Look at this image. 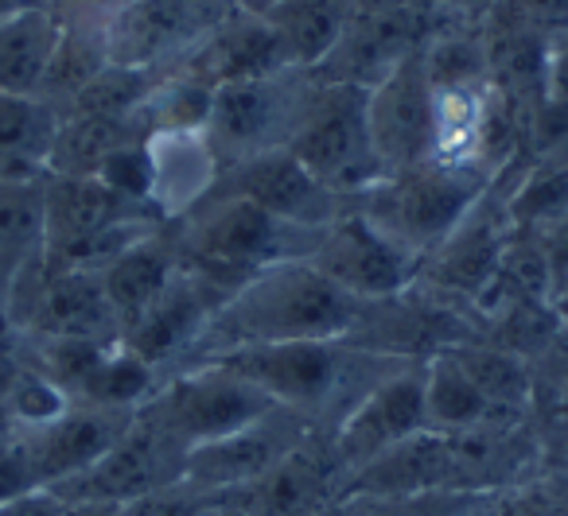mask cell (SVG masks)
Returning a JSON list of instances; mask_svg holds the SVG:
<instances>
[{"mask_svg": "<svg viewBox=\"0 0 568 516\" xmlns=\"http://www.w3.org/2000/svg\"><path fill=\"white\" fill-rule=\"evenodd\" d=\"M366 307L371 303H358L355 296L335 288L308 257L276 260L222 299L191 361L219 358V353L245 350V345L355 338L366 319Z\"/></svg>", "mask_w": 568, "mask_h": 516, "instance_id": "obj_1", "label": "cell"}, {"mask_svg": "<svg viewBox=\"0 0 568 516\" xmlns=\"http://www.w3.org/2000/svg\"><path fill=\"white\" fill-rule=\"evenodd\" d=\"M245 381H253L276 407H288L320 431H335V423L386 376H394L405 358L363 345L358 338L335 342H281V345H245L219 358ZM195 365V361H191Z\"/></svg>", "mask_w": 568, "mask_h": 516, "instance_id": "obj_2", "label": "cell"}, {"mask_svg": "<svg viewBox=\"0 0 568 516\" xmlns=\"http://www.w3.org/2000/svg\"><path fill=\"white\" fill-rule=\"evenodd\" d=\"M172 237L183 268H191L206 283H214L222 296H230L253 272L276 265V260L308 257L320 229H301L261 210L250 198L219 187L187 218L172 221Z\"/></svg>", "mask_w": 568, "mask_h": 516, "instance_id": "obj_3", "label": "cell"}, {"mask_svg": "<svg viewBox=\"0 0 568 516\" xmlns=\"http://www.w3.org/2000/svg\"><path fill=\"white\" fill-rule=\"evenodd\" d=\"M490 183H495V175L475 164L425 159V164L378 179L351 203L374 226L386 229L397 245H405L425 260L475 210V203L487 195Z\"/></svg>", "mask_w": 568, "mask_h": 516, "instance_id": "obj_4", "label": "cell"}, {"mask_svg": "<svg viewBox=\"0 0 568 516\" xmlns=\"http://www.w3.org/2000/svg\"><path fill=\"white\" fill-rule=\"evenodd\" d=\"M288 152L347 203L386 179L371 136V90L316 79Z\"/></svg>", "mask_w": 568, "mask_h": 516, "instance_id": "obj_5", "label": "cell"}, {"mask_svg": "<svg viewBox=\"0 0 568 516\" xmlns=\"http://www.w3.org/2000/svg\"><path fill=\"white\" fill-rule=\"evenodd\" d=\"M273 407L276 404L257 384L245 381L230 365H222V361H195V365L168 373L141 412L156 427H164L180 446H187L191 454L195 446L230 435V431L245 427V423L273 412Z\"/></svg>", "mask_w": 568, "mask_h": 516, "instance_id": "obj_6", "label": "cell"}, {"mask_svg": "<svg viewBox=\"0 0 568 516\" xmlns=\"http://www.w3.org/2000/svg\"><path fill=\"white\" fill-rule=\"evenodd\" d=\"M312 90H316V74L308 71L222 82L214 90L211 125H206V136L219 148L222 164L234 167L261 152L288 148L304 110H308Z\"/></svg>", "mask_w": 568, "mask_h": 516, "instance_id": "obj_7", "label": "cell"}, {"mask_svg": "<svg viewBox=\"0 0 568 516\" xmlns=\"http://www.w3.org/2000/svg\"><path fill=\"white\" fill-rule=\"evenodd\" d=\"M237 9L242 0H121L105 17V55L118 66L172 71Z\"/></svg>", "mask_w": 568, "mask_h": 516, "instance_id": "obj_8", "label": "cell"}, {"mask_svg": "<svg viewBox=\"0 0 568 516\" xmlns=\"http://www.w3.org/2000/svg\"><path fill=\"white\" fill-rule=\"evenodd\" d=\"M308 260L358 303H386L417 288L425 260L397 245L386 229H378L355 203L320 229Z\"/></svg>", "mask_w": 568, "mask_h": 516, "instance_id": "obj_9", "label": "cell"}, {"mask_svg": "<svg viewBox=\"0 0 568 516\" xmlns=\"http://www.w3.org/2000/svg\"><path fill=\"white\" fill-rule=\"evenodd\" d=\"M183 469H187V446L175 443L144 412H136L125 435L87 474L71 477V482H63L51 493H59L67 505H82V500L129 505V500H141L149 493L168 489V485H180Z\"/></svg>", "mask_w": 568, "mask_h": 516, "instance_id": "obj_10", "label": "cell"}, {"mask_svg": "<svg viewBox=\"0 0 568 516\" xmlns=\"http://www.w3.org/2000/svg\"><path fill=\"white\" fill-rule=\"evenodd\" d=\"M312 431L320 427H312L308 420H301L288 407H273V412L257 415L245 427L195 446L187 454L183 485H191L203 497H226L234 489H245L257 477H265L284 454H293Z\"/></svg>", "mask_w": 568, "mask_h": 516, "instance_id": "obj_11", "label": "cell"}, {"mask_svg": "<svg viewBox=\"0 0 568 516\" xmlns=\"http://www.w3.org/2000/svg\"><path fill=\"white\" fill-rule=\"evenodd\" d=\"M371 136L386 175L433 159L436 86L425 66V43L409 51L378 86H371Z\"/></svg>", "mask_w": 568, "mask_h": 516, "instance_id": "obj_12", "label": "cell"}, {"mask_svg": "<svg viewBox=\"0 0 568 516\" xmlns=\"http://www.w3.org/2000/svg\"><path fill=\"white\" fill-rule=\"evenodd\" d=\"M428 431L425 412V361H409L394 376L374 384L332 431V451L339 458L343 482L389 446Z\"/></svg>", "mask_w": 568, "mask_h": 516, "instance_id": "obj_13", "label": "cell"}, {"mask_svg": "<svg viewBox=\"0 0 568 516\" xmlns=\"http://www.w3.org/2000/svg\"><path fill=\"white\" fill-rule=\"evenodd\" d=\"M222 299L226 296L214 283H206L191 268H180L175 280L156 296V303L121 330V345L144 358L149 365H156L164 376L175 373V369L187 365L195 345L203 342Z\"/></svg>", "mask_w": 568, "mask_h": 516, "instance_id": "obj_14", "label": "cell"}, {"mask_svg": "<svg viewBox=\"0 0 568 516\" xmlns=\"http://www.w3.org/2000/svg\"><path fill=\"white\" fill-rule=\"evenodd\" d=\"M343 497V469L332 451V431H312L293 454H284L265 477L226 497H206L214 505L242 508L250 516H312Z\"/></svg>", "mask_w": 568, "mask_h": 516, "instance_id": "obj_15", "label": "cell"}, {"mask_svg": "<svg viewBox=\"0 0 568 516\" xmlns=\"http://www.w3.org/2000/svg\"><path fill=\"white\" fill-rule=\"evenodd\" d=\"M219 187L257 203L261 210L301 229H324L347 210V198L316 179L288 148H273L226 167Z\"/></svg>", "mask_w": 568, "mask_h": 516, "instance_id": "obj_16", "label": "cell"}, {"mask_svg": "<svg viewBox=\"0 0 568 516\" xmlns=\"http://www.w3.org/2000/svg\"><path fill=\"white\" fill-rule=\"evenodd\" d=\"M136 412L98 404H71L59 420L43 423L36 431H20L28 446V462L40 489H59L71 477L87 474L113 443L129 431Z\"/></svg>", "mask_w": 568, "mask_h": 516, "instance_id": "obj_17", "label": "cell"}, {"mask_svg": "<svg viewBox=\"0 0 568 516\" xmlns=\"http://www.w3.org/2000/svg\"><path fill=\"white\" fill-rule=\"evenodd\" d=\"M428 35L425 12L405 4L378 17H351L339 48L316 66L320 82H347V86H378L409 51H417Z\"/></svg>", "mask_w": 568, "mask_h": 516, "instance_id": "obj_18", "label": "cell"}, {"mask_svg": "<svg viewBox=\"0 0 568 516\" xmlns=\"http://www.w3.org/2000/svg\"><path fill=\"white\" fill-rule=\"evenodd\" d=\"M152 210L164 226L187 218L219 190L226 164L206 133H149Z\"/></svg>", "mask_w": 568, "mask_h": 516, "instance_id": "obj_19", "label": "cell"}, {"mask_svg": "<svg viewBox=\"0 0 568 516\" xmlns=\"http://www.w3.org/2000/svg\"><path fill=\"white\" fill-rule=\"evenodd\" d=\"M180 66H191L195 74L211 79L214 86L293 71L288 59H284V48L276 40L273 24L265 20V12H250V9H237L226 24L214 28L211 40L199 51H191Z\"/></svg>", "mask_w": 568, "mask_h": 516, "instance_id": "obj_20", "label": "cell"}, {"mask_svg": "<svg viewBox=\"0 0 568 516\" xmlns=\"http://www.w3.org/2000/svg\"><path fill=\"white\" fill-rule=\"evenodd\" d=\"M433 489H452L448 431L436 427L389 446L343 482V497H409Z\"/></svg>", "mask_w": 568, "mask_h": 516, "instance_id": "obj_21", "label": "cell"}, {"mask_svg": "<svg viewBox=\"0 0 568 516\" xmlns=\"http://www.w3.org/2000/svg\"><path fill=\"white\" fill-rule=\"evenodd\" d=\"M183 268L180 249H175L172 226H160L152 234H144L141 241H133L118 260L102 268L105 296H110L113 311L121 319V330L136 319L141 311H149L156 303V296L175 280V272Z\"/></svg>", "mask_w": 568, "mask_h": 516, "instance_id": "obj_22", "label": "cell"}, {"mask_svg": "<svg viewBox=\"0 0 568 516\" xmlns=\"http://www.w3.org/2000/svg\"><path fill=\"white\" fill-rule=\"evenodd\" d=\"M63 12L51 0L0 20V90L40 97L48 66L55 59L59 40H63Z\"/></svg>", "mask_w": 568, "mask_h": 516, "instance_id": "obj_23", "label": "cell"}, {"mask_svg": "<svg viewBox=\"0 0 568 516\" xmlns=\"http://www.w3.org/2000/svg\"><path fill=\"white\" fill-rule=\"evenodd\" d=\"M48 252L43 179H0V307Z\"/></svg>", "mask_w": 568, "mask_h": 516, "instance_id": "obj_24", "label": "cell"}, {"mask_svg": "<svg viewBox=\"0 0 568 516\" xmlns=\"http://www.w3.org/2000/svg\"><path fill=\"white\" fill-rule=\"evenodd\" d=\"M425 412L428 427L436 431H471V427H506V423H521L529 415L498 407L483 389L464 373L448 350H436L425 361Z\"/></svg>", "mask_w": 568, "mask_h": 516, "instance_id": "obj_25", "label": "cell"}, {"mask_svg": "<svg viewBox=\"0 0 568 516\" xmlns=\"http://www.w3.org/2000/svg\"><path fill=\"white\" fill-rule=\"evenodd\" d=\"M59 113L36 94L0 90V179H43Z\"/></svg>", "mask_w": 568, "mask_h": 516, "instance_id": "obj_26", "label": "cell"}, {"mask_svg": "<svg viewBox=\"0 0 568 516\" xmlns=\"http://www.w3.org/2000/svg\"><path fill=\"white\" fill-rule=\"evenodd\" d=\"M265 20L273 24L288 66L312 74L339 48L351 17L343 0H276L273 9H265Z\"/></svg>", "mask_w": 568, "mask_h": 516, "instance_id": "obj_27", "label": "cell"}, {"mask_svg": "<svg viewBox=\"0 0 568 516\" xmlns=\"http://www.w3.org/2000/svg\"><path fill=\"white\" fill-rule=\"evenodd\" d=\"M133 136H149L136 117L118 113H63L55 128V144L48 156V175H94L110 152L129 144Z\"/></svg>", "mask_w": 568, "mask_h": 516, "instance_id": "obj_28", "label": "cell"}, {"mask_svg": "<svg viewBox=\"0 0 568 516\" xmlns=\"http://www.w3.org/2000/svg\"><path fill=\"white\" fill-rule=\"evenodd\" d=\"M568 214V167L526 156L506 167V218L514 234H541Z\"/></svg>", "mask_w": 568, "mask_h": 516, "instance_id": "obj_29", "label": "cell"}, {"mask_svg": "<svg viewBox=\"0 0 568 516\" xmlns=\"http://www.w3.org/2000/svg\"><path fill=\"white\" fill-rule=\"evenodd\" d=\"M444 350L464 365V373L479 384L483 396H490L498 407L534 415V373H529L526 358L503 350L498 342L483 338L479 330L467 334V338H459V342L444 345Z\"/></svg>", "mask_w": 568, "mask_h": 516, "instance_id": "obj_30", "label": "cell"}, {"mask_svg": "<svg viewBox=\"0 0 568 516\" xmlns=\"http://www.w3.org/2000/svg\"><path fill=\"white\" fill-rule=\"evenodd\" d=\"M475 516H568V474L537 469L526 482L479 493Z\"/></svg>", "mask_w": 568, "mask_h": 516, "instance_id": "obj_31", "label": "cell"}, {"mask_svg": "<svg viewBox=\"0 0 568 516\" xmlns=\"http://www.w3.org/2000/svg\"><path fill=\"white\" fill-rule=\"evenodd\" d=\"M94 175L110 190H118L121 198H133V203L152 206V152H149V136H133V141L121 144L118 152H110Z\"/></svg>", "mask_w": 568, "mask_h": 516, "instance_id": "obj_32", "label": "cell"}, {"mask_svg": "<svg viewBox=\"0 0 568 516\" xmlns=\"http://www.w3.org/2000/svg\"><path fill=\"white\" fill-rule=\"evenodd\" d=\"M366 516H475L479 493H409V497H358Z\"/></svg>", "mask_w": 568, "mask_h": 516, "instance_id": "obj_33", "label": "cell"}, {"mask_svg": "<svg viewBox=\"0 0 568 516\" xmlns=\"http://www.w3.org/2000/svg\"><path fill=\"white\" fill-rule=\"evenodd\" d=\"M529 373H534V407L565 404L568 400V322L529 358Z\"/></svg>", "mask_w": 568, "mask_h": 516, "instance_id": "obj_34", "label": "cell"}, {"mask_svg": "<svg viewBox=\"0 0 568 516\" xmlns=\"http://www.w3.org/2000/svg\"><path fill=\"white\" fill-rule=\"evenodd\" d=\"M534 435L541 451V469L568 474V400L565 404L534 407Z\"/></svg>", "mask_w": 568, "mask_h": 516, "instance_id": "obj_35", "label": "cell"}, {"mask_svg": "<svg viewBox=\"0 0 568 516\" xmlns=\"http://www.w3.org/2000/svg\"><path fill=\"white\" fill-rule=\"evenodd\" d=\"M125 516H211V500L195 493L191 485H168L160 493H149L141 500H129Z\"/></svg>", "mask_w": 568, "mask_h": 516, "instance_id": "obj_36", "label": "cell"}, {"mask_svg": "<svg viewBox=\"0 0 568 516\" xmlns=\"http://www.w3.org/2000/svg\"><path fill=\"white\" fill-rule=\"evenodd\" d=\"M40 489L32 474V462H28V446L20 435L0 438V505L24 497V493Z\"/></svg>", "mask_w": 568, "mask_h": 516, "instance_id": "obj_37", "label": "cell"}, {"mask_svg": "<svg viewBox=\"0 0 568 516\" xmlns=\"http://www.w3.org/2000/svg\"><path fill=\"white\" fill-rule=\"evenodd\" d=\"M498 4L545 40H557L568 28V0H498Z\"/></svg>", "mask_w": 568, "mask_h": 516, "instance_id": "obj_38", "label": "cell"}, {"mask_svg": "<svg viewBox=\"0 0 568 516\" xmlns=\"http://www.w3.org/2000/svg\"><path fill=\"white\" fill-rule=\"evenodd\" d=\"M545 97L568 110V28L557 40H549V51H545Z\"/></svg>", "mask_w": 568, "mask_h": 516, "instance_id": "obj_39", "label": "cell"}, {"mask_svg": "<svg viewBox=\"0 0 568 516\" xmlns=\"http://www.w3.org/2000/svg\"><path fill=\"white\" fill-rule=\"evenodd\" d=\"M545 249V260H549V272H552V283H565L568 280V214L560 221H552L549 229L534 234Z\"/></svg>", "mask_w": 568, "mask_h": 516, "instance_id": "obj_40", "label": "cell"}, {"mask_svg": "<svg viewBox=\"0 0 568 516\" xmlns=\"http://www.w3.org/2000/svg\"><path fill=\"white\" fill-rule=\"evenodd\" d=\"M67 513V500L51 489H32L24 497L9 500V505H0V516H63Z\"/></svg>", "mask_w": 568, "mask_h": 516, "instance_id": "obj_41", "label": "cell"}, {"mask_svg": "<svg viewBox=\"0 0 568 516\" xmlns=\"http://www.w3.org/2000/svg\"><path fill=\"white\" fill-rule=\"evenodd\" d=\"M405 4H417V0H343L347 17H378V12H394Z\"/></svg>", "mask_w": 568, "mask_h": 516, "instance_id": "obj_42", "label": "cell"}, {"mask_svg": "<svg viewBox=\"0 0 568 516\" xmlns=\"http://www.w3.org/2000/svg\"><path fill=\"white\" fill-rule=\"evenodd\" d=\"M63 516H125V508L102 505V500H82V505H67Z\"/></svg>", "mask_w": 568, "mask_h": 516, "instance_id": "obj_43", "label": "cell"}, {"mask_svg": "<svg viewBox=\"0 0 568 516\" xmlns=\"http://www.w3.org/2000/svg\"><path fill=\"white\" fill-rule=\"evenodd\" d=\"M312 516H366V513H363V500H358V497H339V500H332V505H324L320 513H312Z\"/></svg>", "mask_w": 568, "mask_h": 516, "instance_id": "obj_44", "label": "cell"}, {"mask_svg": "<svg viewBox=\"0 0 568 516\" xmlns=\"http://www.w3.org/2000/svg\"><path fill=\"white\" fill-rule=\"evenodd\" d=\"M541 156H549V159H557V164H565V167H568V133L560 136V141L552 144L549 152H541Z\"/></svg>", "mask_w": 568, "mask_h": 516, "instance_id": "obj_45", "label": "cell"}, {"mask_svg": "<svg viewBox=\"0 0 568 516\" xmlns=\"http://www.w3.org/2000/svg\"><path fill=\"white\" fill-rule=\"evenodd\" d=\"M552 299H557V311H560V319L568 322V280L560 283V288H557V296H552Z\"/></svg>", "mask_w": 568, "mask_h": 516, "instance_id": "obj_46", "label": "cell"}, {"mask_svg": "<svg viewBox=\"0 0 568 516\" xmlns=\"http://www.w3.org/2000/svg\"><path fill=\"white\" fill-rule=\"evenodd\" d=\"M211 516H250V513H242V508H230V505H214V500H211Z\"/></svg>", "mask_w": 568, "mask_h": 516, "instance_id": "obj_47", "label": "cell"}, {"mask_svg": "<svg viewBox=\"0 0 568 516\" xmlns=\"http://www.w3.org/2000/svg\"><path fill=\"white\" fill-rule=\"evenodd\" d=\"M276 0H242V9H250V12H265V9H273Z\"/></svg>", "mask_w": 568, "mask_h": 516, "instance_id": "obj_48", "label": "cell"}, {"mask_svg": "<svg viewBox=\"0 0 568 516\" xmlns=\"http://www.w3.org/2000/svg\"><path fill=\"white\" fill-rule=\"evenodd\" d=\"M12 334V322H9V311H4V307H0V342H4V338Z\"/></svg>", "mask_w": 568, "mask_h": 516, "instance_id": "obj_49", "label": "cell"}, {"mask_svg": "<svg viewBox=\"0 0 568 516\" xmlns=\"http://www.w3.org/2000/svg\"><path fill=\"white\" fill-rule=\"evenodd\" d=\"M51 4H55V0H51Z\"/></svg>", "mask_w": 568, "mask_h": 516, "instance_id": "obj_50", "label": "cell"}]
</instances>
